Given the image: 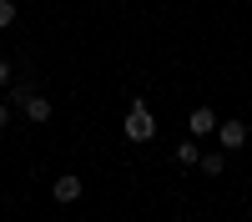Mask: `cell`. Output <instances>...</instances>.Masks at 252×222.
I'll return each mask as SVG.
<instances>
[{"label":"cell","instance_id":"30bf717a","mask_svg":"<svg viewBox=\"0 0 252 222\" xmlns=\"http://www.w3.org/2000/svg\"><path fill=\"white\" fill-rule=\"evenodd\" d=\"M10 127V101H0V131Z\"/></svg>","mask_w":252,"mask_h":222},{"label":"cell","instance_id":"277c9868","mask_svg":"<svg viewBox=\"0 0 252 222\" xmlns=\"http://www.w3.org/2000/svg\"><path fill=\"white\" fill-rule=\"evenodd\" d=\"M51 197H56V202H76V197H81V177H76V172H61V177L51 182Z\"/></svg>","mask_w":252,"mask_h":222},{"label":"cell","instance_id":"5b68a950","mask_svg":"<svg viewBox=\"0 0 252 222\" xmlns=\"http://www.w3.org/2000/svg\"><path fill=\"white\" fill-rule=\"evenodd\" d=\"M187 131H192V136H212V131H217V116H212V106H197L192 116H187Z\"/></svg>","mask_w":252,"mask_h":222},{"label":"cell","instance_id":"8992f818","mask_svg":"<svg viewBox=\"0 0 252 222\" xmlns=\"http://www.w3.org/2000/svg\"><path fill=\"white\" fill-rule=\"evenodd\" d=\"M177 161H182V167H197V161H202V152H197V136H187L182 147H177Z\"/></svg>","mask_w":252,"mask_h":222},{"label":"cell","instance_id":"6da1fadb","mask_svg":"<svg viewBox=\"0 0 252 222\" xmlns=\"http://www.w3.org/2000/svg\"><path fill=\"white\" fill-rule=\"evenodd\" d=\"M126 141L131 147H146V141L157 136V116H152V106H146V96H131V111H126Z\"/></svg>","mask_w":252,"mask_h":222},{"label":"cell","instance_id":"52a82bcc","mask_svg":"<svg viewBox=\"0 0 252 222\" xmlns=\"http://www.w3.org/2000/svg\"><path fill=\"white\" fill-rule=\"evenodd\" d=\"M197 167H202L207 177H222V172H227V157H222V152H207V157L197 161Z\"/></svg>","mask_w":252,"mask_h":222},{"label":"cell","instance_id":"8fae6325","mask_svg":"<svg viewBox=\"0 0 252 222\" xmlns=\"http://www.w3.org/2000/svg\"><path fill=\"white\" fill-rule=\"evenodd\" d=\"M0 86H10V61L0 56Z\"/></svg>","mask_w":252,"mask_h":222},{"label":"cell","instance_id":"9c48e42d","mask_svg":"<svg viewBox=\"0 0 252 222\" xmlns=\"http://www.w3.org/2000/svg\"><path fill=\"white\" fill-rule=\"evenodd\" d=\"M10 20H15V5H10V0H0V31H10Z\"/></svg>","mask_w":252,"mask_h":222},{"label":"cell","instance_id":"ba28073f","mask_svg":"<svg viewBox=\"0 0 252 222\" xmlns=\"http://www.w3.org/2000/svg\"><path fill=\"white\" fill-rule=\"evenodd\" d=\"M35 86H31V81H20V86H10V106H20V101H26Z\"/></svg>","mask_w":252,"mask_h":222},{"label":"cell","instance_id":"7a4b0ae2","mask_svg":"<svg viewBox=\"0 0 252 222\" xmlns=\"http://www.w3.org/2000/svg\"><path fill=\"white\" fill-rule=\"evenodd\" d=\"M217 141H222L227 152L247 147V121H217Z\"/></svg>","mask_w":252,"mask_h":222},{"label":"cell","instance_id":"3957f363","mask_svg":"<svg viewBox=\"0 0 252 222\" xmlns=\"http://www.w3.org/2000/svg\"><path fill=\"white\" fill-rule=\"evenodd\" d=\"M20 111H26V116L35 121V127H46V121H51V96H40V91H31L26 101H20Z\"/></svg>","mask_w":252,"mask_h":222}]
</instances>
